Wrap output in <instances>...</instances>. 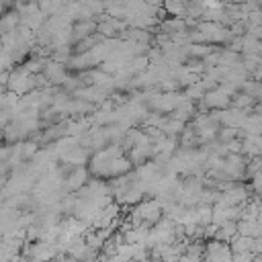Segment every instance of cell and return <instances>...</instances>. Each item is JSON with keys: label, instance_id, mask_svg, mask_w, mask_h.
I'll list each match as a JSON object with an SVG mask.
<instances>
[{"label": "cell", "instance_id": "14", "mask_svg": "<svg viewBox=\"0 0 262 262\" xmlns=\"http://www.w3.org/2000/svg\"><path fill=\"white\" fill-rule=\"evenodd\" d=\"M260 49H262L260 39H256V37H252L248 33L242 35V49H239V53H260Z\"/></svg>", "mask_w": 262, "mask_h": 262}, {"label": "cell", "instance_id": "7", "mask_svg": "<svg viewBox=\"0 0 262 262\" xmlns=\"http://www.w3.org/2000/svg\"><path fill=\"white\" fill-rule=\"evenodd\" d=\"M96 31V20L94 18H86V20H74L72 23V45L84 37H88L90 33Z\"/></svg>", "mask_w": 262, "mask_h": 262}, {"label": "cell", "instance_id": "3", "mask_svg": "<svg viewBox=\"0 0 262 262\" xmlns=\"http://www.w3.org/2000/svg\"><path fill=\"white\" fill-rule=\"evenodd\" d=\"M88 178H90L88 168H84V166H74V168L63 176L61 186H63L68 192H76L82 184H86V182H88Z\"/></svg>", "mask_w": 262, "mask_h": 262}, {"label": "cell", "instance_id": "15", "mask_svg": "<svg viewBox=\"0 0 262 262\" xmlns=\"http://www.w3.org/2000/svg\"><path fill=\"white\" fill-rule=\"evenodd\" d=\"M239 90H244L246 94H250L254 100H260V94H262V90H260V80L246 78V80H244V84L239 86Z\"/></svg>", "mask_w": 262, "mask_h": 262}, {"label": "cell", "instance_id": "13", "mask_svg": "<svg viewBox=\"0 0 262 262\" xmlns=\"http://www.w3.org/2000/svg\"><path fill=\"white\" fill-rule=\"evenodd\" d=\"M16 27H18V12L16 10H8V12L0 14V35L12 31Z\"/></svg>", "mask_w": 262, "mask_h": 262}, {"label": "cell", "instance_id": "5", "mask_svg": "<svg viewBox=\"0 0 262 262\" xmlns=\"http://www.w3.org/2000/svg\"><path fill=\"white\" fill-rule=\"evenodd\" d=\"M260 151H262L260 133H246L242 137V154L246 158H254V156H260Z\"/></svg>", "mask_w": 262, "mask_h": 262}, {"label": "cell", "instance_id": "9", "mask_svg": "<svg viewBox=\"0 0 262 262\" xmlns=\"http://www.w3.org/2000/svg\"><path fill=\"white\" fill-rule=\"evenodd\" d=\"M186 2L188 0H162V8L170 16L186 18Z\"/></svg>", "mask_w": 262, "mask_h": 262}, {"label": "cell", "instance_id": "11", "mask_svg": "<svg viewBox=\"0 0 262 262\" xmlns=\"http://www.w3.org/2000/svg\"><path fill=\"white\" fill-rule=\"evenodd\" d=\"M235 233H237V221H235V219H229V221H225V223H221V225L217 227L213 239H221V242L227 244Z\"/></svg>", "mask_w": 262, "mask_h": 262}, {"label": "cell", "instance_id": "8", "mask_svg": "<svg viewBox=\"0 0 262 262\" xmlns=\"http://www.w3.org/2000/svg\"><path fill=\"white\" fill-rule=\"evenodd\" d=\"M194 115H196V100L184 98V100H182V102L172 111V115H170V117H174V119H178V121H182V123H188Z\"/></svg>", "mask_w": 262, "mask_h": 262}, {"label": "cell", "instance_id": "6", "mask_svg": "<svg viewBox=\"0 0 262 262\" xmlns=\"http://www.w3.org/2000/svg\"><path fill=\"white\" fill-rule=\"evenodd\" d=\"M237 233L250 235V237H262V219L260 217L237 219Z\"/></svg>", "mask_w": 262, "mask_h": 262}, {"label": "cell", "instance_id": "1", "mask_svg": "<svg viewBox=\"0 0 262 262\" xmlns=\"http://www.w3.org/2000/svg\"><path fill=\"white\" fill-rule=\"evenodd\" d=\"M6 88L16 92L18 96L31 92L35 88V78L33 74L25 68V66H16V68H10L8 70V80H6Z\"/></svg>", "mask_w": 262, "mask_h": 262}, {"label": "cell", "instance_id": "12", "mask_svg": "<svg viewBox=\"0 0 262 262\" xmlns=\"http://www.w3.org/2000/svg\"><path fill=\"white\" fill-rule=\"evenodd\" d=\"M184 125H186V123H182V121H178V119H174V117H166L164 123L160 125V131H162L164 135L178 137V133L184 129Z\"/></svg>", "mask_w": 262, "mask_h": 262}, {"label": "cell", "instance_id": "10", "mask_svg": "<svg viewBox=\"0 0 262 262\" xmlns=\"http://www.w3.org/2000/svg\"><path fill=\"white\" fill-rule=\"evenodd\" d=\"M239 129L246 131V133H260V131H262V117H260V113H256V111L248 113V115L244 117Z\"/></svg>", "mask_w": 262, "mask_h": 262}, {"label": "cell", "instance_id": "4", "mask_svg": "<svg viewBox=\"0 0 262 262\" xmlns=\"http://www.w3.org/2000/svg\"><path fill=\"white\" fill-rule=\"evenodd\" d=\"M43 76L47 78V82L51 84V86H59L61 82H63V78L68 76V72H66V63H59V61H55V59H51V57H47V61H45V66H43Z\"/></svg>", "mask_w": 262, "mask_h": 262}, {"label": "cell", "instance_id": "2", "mask_svg": "<svg viewBox=\"0 0 262 262\" xmlns=\"http://www.w3.org/2000/svg\"><path fill=\"white\" fill-rule=\"evenodd\" d=\"M203 258L213 260V262H231V250L221 239H205Z\"/></svg>", "mask_w": 262, "mask_h": 262}]
</instances>
